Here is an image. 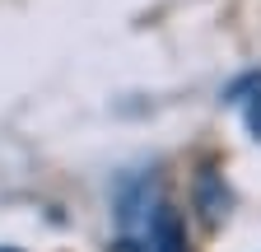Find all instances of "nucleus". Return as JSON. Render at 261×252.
<instances>
[{"mask_svg": "<svg viewBox=\"0 0 261 252\" xmlns=\"http://www.w3.org/2000/svg\"><path fill=\"white\" fill-rule=\"evenodd\" d=\"M247 126L261 136V93H256V98H252V108H247Z\"/></svg>", "mask_w": 261, "mask_h": 252, "instance_id": "nucleus-3", "label": "nucleus"}, {"mask_svg": "<svg viewBox=\"0 0 261 252\" xmlns=\"http://www.w3.org/2000/svg\"><path fill=\"white\" fill-rule=\"evenodd\" d=\"M149 252H187V229H182L177 210H168V206L159 210L154 229H149Z\"/></svg>", "mask_w": 261, "mask_h": 252, "instance_id": "nucleus-1", "label": "nucleus"}, {"mask_svg": "<svg viewBox=\"0 0 261 252\" xmlns=\"http://www.w3.org/2000/svg\"><path fill=\"white\" fill-rule=\"evenodd\" d=\"M0 252H14V247H0Z\"/></svg>", "mask_w": 261, "mask_h": 252, "instance_id": "nucleus-4", "label": "nucleus"}, {"mask_svg": "<svg viewBox=\"0 0 261 252\" xmlns=\"http://www.w3.org/2000/svg\"><path fill=\"white\" fill-rule=\"evenodd\" d=\"M196 201H201V210H205L210 224H219V215H224L228 196H224V187H219V178H215V173H205V178H201V187H196Z\"/></svg>", "mask_w": 261, "mask_h": 252, "instance_id": "nucleus-2", "label": "nucleus"}]
</instances>
